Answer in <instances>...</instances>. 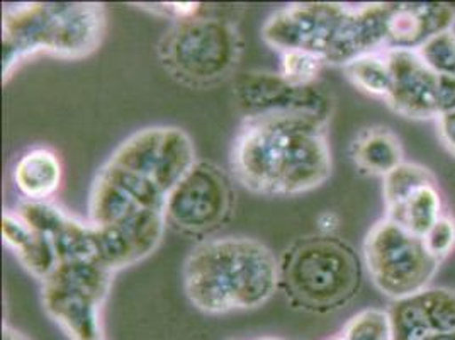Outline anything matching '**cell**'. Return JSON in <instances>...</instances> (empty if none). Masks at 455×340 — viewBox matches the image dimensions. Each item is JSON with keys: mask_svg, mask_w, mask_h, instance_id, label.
<instances>
[{"mask_svg": "<svg viewBox=\"0 0 455 340\" xmlns=\"http://www.w3.org/2000/svg\"><path fill=\"white\" fill-rule=\"evenodd\" d=\"M326 128L304 116L245 117L229 157L235 179L264 196H298L320 188L331 174Z\"/></svg>", "mask_w": 455, "mask_h": 340, "instance_id": "6da1fadb", "label": "cell"}, {"mask_svg": "<svg viewBox=\"0 0 455 340\" xmlns=\"http://www.w3.org/2000/svg\"><path fill=\"white\" fill-rule=\"evenodd\" d=\"M189 134L173 126L145 128L126 138L99 169L89 196V222L114 225L164 209L172 188L196 162Z\"/></svg>", "mask_w": 455, "mask_h": 340, "instance_id": "7a4b0ae2", "label": "cell"}, {"mask_svg": "<svg viewBox=\"0 0 455 340\" xmlns=\"http://www.w3.org/2000/svg\"><path fill=\"white\" fill-rule=\"evenodd\" d=\"M182 276L189 302L209 315L259 308L281 287L279 261L247 237L201 242L188 255Z\"/></svg>", "mask_w": 455, "mask_h": 340, "instance_id": "3957f363", "label": "cell"}, {"mask_svg": "<svg viewBox=\"0 0 455 340\" xmlns=\"http://www.w3.org/2000/svg\"><path fill=\"white\" fill-rule=\"evenodd\" d=\"M108 18L100 4H20L7 7L2 22V74L39 53L80 60L100 46Z\"/></svg>", "mask_w": 455, "mask_h": 340, "instance_id": "277c9868", "label": "cell"}, {"mask_svg": "<svg viewBox=\"0 0 455 340\" xmlns=\"http://www.w3.org/2000/svg\"><path fill=\"white\" fill-rule=\"evenodd\" d=\"M279 276L287 300L296 308L330 313L359 295L361 259L335 235H307L285 248L279 261Z\"/></svg>", "mask_w": 455, "mask_h": 340, "instance_id": "5b68a950", "label": "cell"}, {"mask_svg": "<svg viewBox=\"0 0 455 340\" xmlns=\"http://www.w3.org/2000/svg\"><path fill=\"white\" fill-rule=\"evenodd\" d=\"M165 72L190 89H212L235 76L243 55V39L235 20L208 7L173 20L156 46Z\"/></svg>", "mask_w": 455, "mask_h": 340, "instance_id": "8992f818", "label": "cell"}, {"mask_svg": "<svg viewBox=\"0 0 455 340\" xmlns=\"http://www.w3.org/2000/svg\"><path fill=\"white\" fill-rule=\"evenodd\" d=\"M363 261L374 286L395 302L427 291L440 267L423 239L389 218H382L369 230L363 240Z\"/></svg>", "mask_w": 455, "mask_h": 340, "instance_id": "52a82bcc", "label": "cell"}, {"mask_svg": "<svg viewBox=\"0 0 455 340\" xmlns=\"http://www.w3.org/2000/svg\"><path fill=\"white\" fill-rule=\"evenodd\" d=\"M235 209L233 181L220 166L196 160L172 188L164 220L173 231L186 237H204L225 227Z\"/></svg>", "mask_w": 455, "mask_h": 340, "instance_id": "ba28073f", "label": "cell"}, {"mask_svg": "<svg viewBox=\"0 0 455 340\" xmlns=\"http://www.w3.org/2000/svg\"><path fill=\"white\" fill-rule=\"evenodd\" d=\"M233 95L245 117L304 116L330 125L333 97L320 85H296L274 72H245L235 77Z\"/></svg>", "mask_w": 455, "mask_h": 340, "instance_id": "9c48e42d", "label": "cell"}, {"mask_svg": "<svg viewBox=\"0 0 455 340\" xmlns=\"http://www.w3.org/2000/svg\"><path fill=\"white\" fill-rule=\"evenodd\" d=\"M345 12L341 4H292L267 20L262 38L281 53L306 52L326 60Z\"/></svg>", "mask_w": 455, "mask_h": 340, "instance_id": "30bf717a", "label": "cell"}, {"mask_svg": "<svg viewBox=\"0 0 455 340\" xmlns=\"http://www.w3.org/2000/svg\"><path fill=\"white\" fill-rule=\"evenodd\" d=\"M393 72V89L387 106L406 119L438 117V76L434 74L417 50H386Z\"/></svg>", "mask_w": 455, "mask_h": 340, "instance_id": "8fae6325", "label": "cell"}, {"mask_svg": "<svg viewBox=\"0 0 455 340\" xmlns=\"http://www.w3.org/2000/svg\"><path fill=\"white\" fill-rule=\"evenodd\" d=\"M455 22V4L418 2L389 4L387 50H418L438 33L449 31Z\"/></svg>", "mask_w": 455, "mask_h": 340, "instance_id": "7c38bea8", "label": "cell"}, {"mask_svg": "<svg viewBox=\"0 0 455 340\" xmlns=\"http://www.w3.org/2000/svg\"><path fill=\"white\" fill-rule=\"evenodd\" d=\"M2 239L24 269L41 283H44L55 271L58 255L52 240L36 228L29 227L16 211H4Z\"/></svg>", "mask_w": 455, "mask_h": 340, "instance_id": "4fadbf2b", "label": "cell"}, {"mask_svg": "<svg viewBox=\"0 0 455 340\" xmlns=\"http://www.w3.org/2000/svg\"><path fill=\"white\" fill-rule=\"evenodd\" d=\"M63 167L55 151L33 149L20 155L14 167V184L26 201L46 203L57 192Z\"/></svg>", "mask_w": 455, "mask_h": 340, "instance_id": "5bb4252c", "label": "cell"}, {"mask_svg": "<svg viewBox=\"0 0 455 340\" xmlns=\"http://www.w3.org/2000/svg\"><path fill=\"white\" fill-rule=\"evenodd\" d=\"M354 164L369 175L386 177L404 162L398 136L389 128L374 126L357 134L350 147Z\"/></svg>", "mask_w": 455, "mask_h": 340, "instance_id": "9a60e30c", "label": "cell"}, {"mask_svg": "<svg viewBox=\"0 0 455 340\" xmlns=\"http://www.w3.org/2000/svg\"><path fill=\"white\" fill-rule=\"evenodd\" d=\"M442 216V196L436 186L418 190L398 211L386 215V218L396 222L419 239H423Z\"/></svg>", "mask_w": 455, "mask_h": 340, "instance_id": "2e32d148", "label": "cell"}, {"mask_svg": "<svg viewBox=\"0 0 455 340\" xmlns=\"http://www.w3.org/2000/svg\"><path fill=\"white\" fill-rule=\"evenodd\" d=\"M347 78L365 94L382 97L384 101L393 89V72L386 52L367 53L352 60L343 67Z\"/></svg>", "mask_w": 455, "mask_h": 340, "instance_id": "e0dca14e", "label": "cell"}, {"mask_svg": "<svg viewBox=\"0 0 455 340\" xmlns=\"http://www.w3.org/2000/svg\"><path fill=\"white\" fill-rule=\"evenodd\" d=\"M427 186H436L435 175L423 166L403 162L384 177L382 194L387 215L398 211L415 192Z\"/></svg>", "mask_w": 455, "mask_h": 340, "instance_id": "ac0fdd59", "label": "cell"}, {"mask_svg": "<svg viewBox=\"0 0 455 340\" xmlns=\"http://www.w3.org/2000/svg\"><path fill=\"white\" fill-rule=\"evenodd\" d=\"M387 313L393 340H430L434 337L419 295L395 302Z\"/></svg>", "mask_w": 455, "mask_h": 340, "instance_id": "d6986e66", "label": "cell"}, {"mask_svg": "<svg viewBox=\"0 0 455 340\" xmlns=\"http://www.w3.org/2000/svg\"><path fill=\"white\" fill-rule=\"evenodd\" d=\"M419 298L425 306V313L430 323V328L435 336L455 332V293L435 287L419 293Z\"/></svg>", "mask_w": 455, "mask_h": 340, "instance_id": "ffe728a7", "label": "cell"}, {"mask_svg": "<svg viewBox=\"0 0 455 340\" xmlns=\"http://www.w3.org/2000/svg\"><path fill=\"white\" fill-rule=\"evenodd\" d=\"M417 53L436 76L455 77V33L452 29L427 39Z\"/></svg>", "mask_w": 455, "mask_h": 340, "instance_id": "44dd1931", "label": "cell"}, {"mask_svg": "<svg viewBox=\"0 0 455 340\" xmlns=\"http://www.w3.org/2000/svg\"><path fill=\"white\" fill-rule=\"evenodd\" d=\"M343 340H393L387 312L365 310L345 327Z\"/></svg>", "mask_w": 455, "mask_h": 340, "instance_id": "7402d4cb", "label": "cell"}, {"mask_svg": "<svg viewBox=\"0 0 455 340\" xmlns=\"http://www.w3.org/2000/svg\"><path fill=\"white\" fill-rule=\"evenodd\" d=\"M324 60L306 52H285L281 61V76L296 85H311L318 82Z\"/></svg>", "mask_w": 455, "mask_h": 340, "instance_id": "603a6c76", "label": "cell"}, {"mask_svg": "<svg viewBox=\"0 0 455 340\" xmlns=\"http://www.w3.org/2000/svg\"><path fill=\"white\" fill-rule=\"evenodd\" d=\"M423 244L430 255L440 264L455 250V218L443 215L428 233L423 237Z\"/></svg>", "mask_w": 455, "mask_h": 340, "instance_id": "cb8c5ba5", "label": "cell"}, {"mask_svg": "<svg viewBox=\"0 0 455 340\" xmlns=\"http://www.w3.org/2000/svg\"><path fill=\"white\" fill-rule=\"evenodd\" d=\"M436 132H438L440 142L445 147V150L455 157V111L438 114Z\"/></svg>", "mask_w": 455, "mask_h": 340, "instance_id": "d4e9b609", "label": "cell"}, {"mask_svg": "<svg viewBox=\"0 0 455 340\" xmlns=\"http://www.w3.org/2000/svg\"><path fill=\"white\" fill-rule=\"evenodd\" d=\"M438 114L455 111V77L438 76Z\"/></svg>", "mask_w": 455, "mask_h": 340, "instance_id": "484cf974", "label": "cell"}, {"mask_svg": "<svg viewBox=\"0 0 455 340\" xmlns=\"http://www.w3.org/2000/svg\"><path fill=\"white\" fill-rule=\"evenodd\" d=\"M430 340H455V332H452V334H443V336H435V337H432Z\"/></svg>", "mask_w": 455, "mask_h": 340, "instance_id": "4316f807", "label": "cell"}, {"mask_svg": "<svg viewBox=\"0 0 455 340\" xmlns=\"http://www.w3.org/2000/svg\"><path fill=\"white\" fill-rule=\"evenodd\" d=\"M262 340H277V339H262Z\"/></svg>", "mask_w": 455, "mask_h": 340, "instance_id": "83f0119b", "label": "cell"}]
</instances>
